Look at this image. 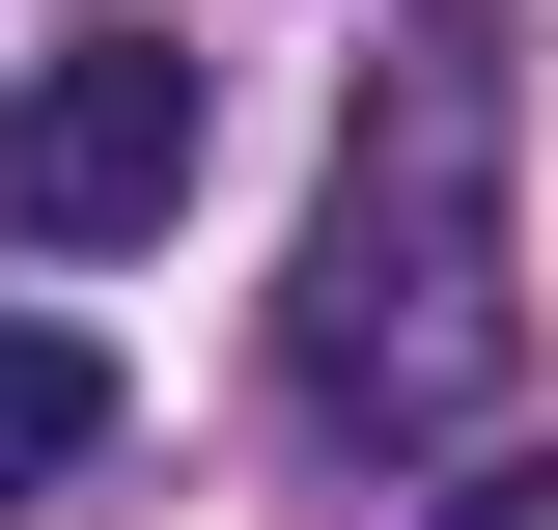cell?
<instances>
[{"mask_svg":"<svg viewBox=\"0 0 558 530\" xmlns=\"http://www.w3.org/2000/svg\"><path fill=\"white\" fill-rule=\"evenodd\" d=\"M447 530H558V474H475V503H447Z\"/></svg>","mask_w":558,"mask_h":530,"instance_id":"4","label":"cell"},{"mask_svg":"<svg viewBox=\"0 0 558 530\" xmlns=\"http://www.w3.org/2000/svg\"><path fill=\"white\" fill-rule=\"evenodd\" d=\"M84 447H112V363H84V335H28V308H0V530L57 503Z\"/></svg>","mask_w":558,"mask_h":530,"instance_id":"3","label":"cell"},{"mask_svg":"<svg viewBox=\"0 0 558 530\" xmlns=\"http://www.w3.org/2000/svg\"><path fill=\"white\" fill-rule=\"evenodd\" d=\"M279 363L336 447H475L502 363H531V279H502V84L475 28H418L336 112V196H307V279H279Z\"/></svg>","mask_w":558,"mask_h":530,"instance_id":"1","label":"cell"},{"mask_svg":"<svg viewBox=\"0 0 558 530\" xmlns=\"http://www.w3.org/2000/svg\"><path fill=\"white\" fill-rule=\"evenodd\" d=\"M196 196V57H57L28 112H0V252H140V224Z\"/></svg>","mask_w":558,"mask_h":530,"instance_id":"2","label":"cell"}]
</instances>
